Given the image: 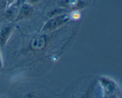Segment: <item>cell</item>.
Segmentation results:
<instances>
[{
  "mask_svg": "<svg viewBox=\"0 0 122 98\" xmlns=\"http://www.w3.org/2000/svg\"><path fill=\"white\" fill-rule=\"evenodd\" d=\"M33 13V8L32 5L26 3V2H24L19 8L17 15L15 18V20L20 21V20L27 19L30 17Z\"/></svg>",
  "mask_w": 122,
  "mask_h": 98,
  "instance_id": "obj_4",
  "label": "cell"
},
{
  "mask_svg": "<svg viewBox=\"0 0 122 98\" xmlns=\"http://www.w3.org/2000/svg\"><path fill=\"white\" fill-rule=\"evenodd\" d=\"M14 26L12 24L4 26L0 30V48H3L9 39L12 32L13 30Z\"/></svg>",
  "mask_w": 122,
  "mask_h": 98,
  "instance_id": "obj_5",
  "label": "cell"
},
{
  "mask_svg": "<svg viewBox=\"0 0 122 98\" xmlns=\"http://www.w3.org/2000/svg\"><path fill=\"white\" fill-rule=\"evenodd\" d=\"M40 0H26V3L29 4L33 5L36 4L38 3Z\"/></svg>",
  "mask_w": 122,
  "mask_h": 98,
  "instance_id": "obj_9",
  "label": "cell"
},
{
  "mask_svg": "<svg viewBox=\"0 0 122 98\" xmlns=\"http://www.w3.org/2000/svg\"><path fill=\"white\" fill-rule=\"evenodd\" d=\"M68 12V10L66 9V8H62V7H60V8H54L53 10H51V11H48L46 14V16L48 19L52 18L53 17L57 16V15H61V14H64V13H67Z\"/></svg>",
  "mask_w": 122,
  "mask_h": 98,
  "instance_id": "obj_7",
  "label": "cell"
},
{
  "mask_svg": "<svg viewBox=\"0 0 122 98\" xmlns=\"http://www.w3.org/2000/svg\"><path fill=\"white\" fill-rule=\"evenodd\" d=\"M100 81L104 92L108 96H113V93H114L117 89V86L116 83L109 78L104 77H101Z\"/></svg>",
  "mask_w": 122,
  "mask_h": 98,
  "instance_id": "obj_3",
  "label": "cell"
},
{
  "mask_svg": "<svg viewBox=\"0 0 122 98\" xmlns=\"http://www.w3.org/2000/svg\"><path fill=\"white\" fill-rule=\"evenodd\" d=\"M46 41L45 37L43 36H38L32 39L30 46L32 49L35 51H40L45 48Z\"/></svg>",
  "mask_w": 122,
  "mask_h": 98,
  "instance_id": "obj_6",
  "label": "cell"
},
{
  "mask_svg": "<svg viewBox=\"0 0 122 98\" xmlns=\"http://www.w3.org/2000/svg\"><path fill=\"white\" fill-rule=\"evenodd\" d=\"M2 66H3V61H2V55H1V48H0V69H2Z\"/></svg>",
  "mask_w": 122,
  "mask_h": 98,
  "instance_id": "obj_10",
  "label": "cell"
},
{
  "mask_svg": "<svg viewBox=\"0 0 122 98\" xmlns=\"http://www.w3.org/2000/svg\"><path fill=\"white\" fill-rule=\"evenodd\" d=\"M58 5L68 10H79L84 8L86 4L83 0H60Z\"/></svg>",
  "mask_w": 122,
  "mask_h": 98,
  "instance_id": "obj_2",
  "label": "cell"
},
{
  "mask_svg": "<svg viewBox=\"0 0 122 98\" xmlns=\"http://www.w3.org/2000/svg\"><path fill=\"white\" fill-rule=\"evenodd\" d=\"M70 19H73L74 20H79L81 18V14L79 10H73L70 14Z\"/></svg>",
  "mask_w": 122,
  "mask_h": 98,
  "instance_id": "obj_8",
  "label": "cell"
},
{
  "mask_svg": "<svg viewBox=\"0 0 122 98\" xmlns=\"http://www.w3.org/2000/svg\"><path fill=\"white\" fill-rule=\"evenodd\" d=\"M70 20V15L67 13L53 17L48 19V20L43 26L41 30L43 32H52L66 24Z\"/></svg>",
  "mask_w": 122,
  "mask_h": 98,
  "instance_id": "obj_1",
  "label": "cell"
}]
</instances>
